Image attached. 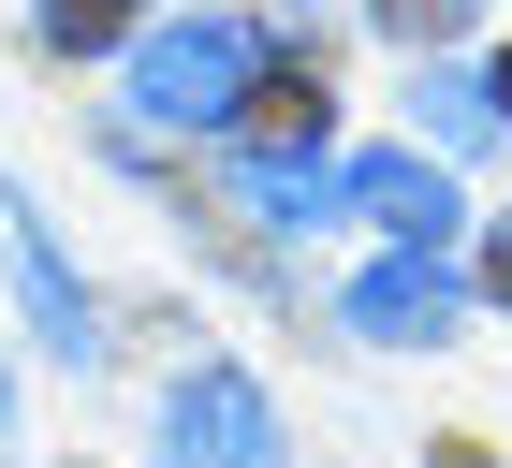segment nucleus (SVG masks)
I'll return each instance as SVG.
<instances>
[{
  "mask_svg": "<svg viewBox=\"0 0 512 468\" xmlns=\"http://www.w3.org/2000/svg\"><path fill=\"white\" fill-rule=\"evenodd\" d=\"M235 103H249V30L176 15V30L132 44V117H161V132H220Z\"/></svg>",
  "mask_w": 512,
  "mask_h": 468,
  "instance_id": "obj_1",
  "label": "nucleus"
},
{
  "mask_svg": "<svg viewBox=\"0 0 512 468\" xmlns=\"http://www.w3.org/2000/svg\"><path fill=\"white\" fill-rule=\"evenodd\" d=\"M161 468H278V410L235 366H191L176 410H161Z\"/></svg>",
  "mask_w": 512,
  "mask_h": 468,
  "instance_id": "obj_2",
  "label": "nucleus"
},
{
  "mask_svg": "<svg viewBox=\"0 0 512 468\" xmlns=\"http://www.w3.org/2000/svg\"><path fill=\"white\" fill-rule=\"evenodd\" d=\"M352 322H366L381 351H439L454 322H469V278L439 264V249H395V264H366V278H352Z\"/></svg>",
  "mask_w": 512,
  "mask_h": 468,
  "instance_id": "obj_3",
  "label": "nucleus"
},
{
  "mask_svg": "<svg viewBox=\"0 0 512 468\" xmlns=\"http://www.w3.org/2000/svg\"><path fill=\"white\" fill-rule=\"evenodd\" d=\"M337 191H352L381 234H410V249H439V234H454V176H439L425 147H366L352 176H337Z\"/></svg>",
  "mask_w": 512,
  "mask_h": 468,
  "instance_id": "obj_4",
  "label": "nucleus"
},
{
  "mask_svg": "<svg viewBox=\"0 0 512 468\" xmlns=\"http://www.w3.org/2000/svg\"><path fill=\"white\" fill-rule=\"evenodd\" d=\"M249 161H322V74H278V88H249L235 117H220Z\"/></svg>",
  "mask_w": 512,
  "mask_h": 468,
  "instance_id": "obj_5",
  "label": "nucleus"
},
{
  "mask_svg": "<svg viewBox=\"0 0 512 468\" xmlns=\"http://www.w3.org/2000/svg\"><path fill=\"white\" fill-rule=\"evenodd\" d=\"M410 117H425V132H439V161H483V147H498V132H512V117H498V88H483V74H439V88H425V103H410Z\"/></svg>",
  "mask_w": 512,
  "mask_h": 468,
  "instance_id": "obj_6",
  "label": "nucleus"
},
{
  "mask_svg": "<svg viewBox=\"0 0 512 468\" xmlns=\"http://www.w3.org/2000/svg\"><path fill=\"white\" fill-rule=\"evenodd\" d=\"M15 278H30V308H44V337H59V351H88V308H74V278L44 264L30 234H15Z\"/></svg>",
  "mask_w": 512,
  "mask_h": 468,
  "instance_id": "obj_7",
  "label": "nucleus"
},
{
  "mask_svg": "<svg viewBox=\"0 0 512 468\" xmlns=\"http://www.w3.org/2000/svg\"><path fill=\"white\" fill-rule=\"evenodd\" d=\"M30 30H44V44H59V59H88V44H118V0H44Z\"/></svg>",
  "mask_w": 512,
  "mask_h": 468,
  "instance_id": "obj_8",
  "label": "nucleus"
},
{
  "mask_svg": "<svg viewBox=\"0 0 512 468\" xmlns=\"http://www.w3.org/2000/svg\"><path fill=\"white\" fill-rule=\"evenodd\" d=\"M366 15H381L395 44H439V30H454V0H366Z\"/></svg>",
  "mask_w": 512,
  "mask_h": 468,
  "instance_id": "obj_9",
  "label": "nucleus"
},
{
  "mask_svg": "<svg viewBox=\"0 0 512 468\" xmlns=\"http://www.w3.org/2000/svg\"><path fill=\"white\" fill-rule=\"evenodd\" d=\"M483 293H512V234H498V249H483Z\"/></svg>",
  "mask_w": 512,
  "mask_h": 468,
  "instance_id": "obj_10",
  "label": "nucleus"
},
{
  "mask_svg": "<svg viewBox=\"0 0 512 468\" xmlns=\"http://www.w3.org/2000/svg\"><path fill=\"white\" fill-rule=\"evenodd\" d=\"M483 88H498V117H512V59H498V74H483Z\"/></svg>",
  "mask_w": 512,
  "mask_h": 468,
  "instance_id": "obj_11",
  "label": "nucleus"
},
{
  "mask_svg": "<svg viewBox=\"0 0 512 468\" xmlns=\"http://www.w3.org/2000/svg\"><path fill=\"white\" fill-rule=\"evenodd\" d=\"M0 410H15V395H0Z\"/></svg>",
  "mask_w": 512,
  "mask_h": 468,
  "instance_id": "obj_12",
  "label": "nucleus"
}]
</instances>
